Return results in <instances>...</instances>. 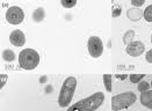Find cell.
<instances>
[{
  "mask_svg": "<svg viewBox=\"0 0 152 111\" xmlns=\"http://www.w3.org/2000/svg\"><path fill=\"white\" fill-rule=\"evenodd\" d=\"M104 102V94L98 91L91 96L78 101L75 104H71L66 111H95L98 110Z\"/></svg>",
  "mask_w": 152,
  "mask_h": 111,
  "instance_id": "1",
  "label": "cell"
},
{
  "mask_svg": "<svg viewBox=\"0 0 152 111\" xmlns=\"http://www.w3.org/2000/svg\"><path fill=\"white\" fill-rule=\"evenodd\" d=\"M77 83L78 82L75 76H69L64 80L62 88L59 90V96H58V105L61 108H66L71 104L76 93Z\"/></svg>",
  "mask_w": 152,
  "mask_h": 111,
  "instance_id": "2",
  "label": "cell"
},
{
  "mask_svg": "<svg viewBox=\"0 0 152 111\" xmlns=\"http://www.w3.org/2000/svg\"><path fill=\"white\" fill-rule=\"evenodd\" d=\"M18 59H19L20 67L27 71L35 70L41 62L39 53L34 49H23L19 53Z\"/></svg>",
  "mask_w": 152,
  "mask_h": 111,
  "instance_id": "3",
  "label": "cell"
},
{
  "mask_svg": "<svg viewBox=\"0 0 152 111\" xmlns=\"http://www.w3.org/2000/svg\"><path fill=\"white\" fill-rule=\"evenodd\" d=\"M137 101V96L134 91H124L112 97V110L120 111L128 109Z\"/></svg>",
  "mask_w": 152,
  "mask_h": 111,
  "instance_id": "4",
  "label": "cell"
},
{
  "mask_svg": "<svg viewBox=\"0 0 152 111\" xmlns=\"http://www.w3.org/2000/svg\"><path fill=\"white\" fill-rule=\"evenodd\" d=\"M5 16H6V21L10 25H21L23 22V20H25V12L19 6H11L6 11V15Z\"/></svg>",
  "mask_w": 152,
  "mask_h": 111,
  "instance_id": "5",
  "label": "cell"
},
{
  "mask_svg": "<svg viewBox=\"0 0 152 111\" xmlns=\"http://www.w3.org/2000/svg\"><path fill=\"white\" fill-rule=\"evenodd\" d=\"M87 49L92 58L101 57L103 52V43L99 36H91L87 41Z\"/></svg>",
  "mask_w": 152,
  "mask_h": 111,
  "instance_id": "6",
  "label": "cell"
},
{
  "mask_svg": "<svg viewBox=\"0 0 152 111\" xmlns=\"http://www.w3.org/2000/svg\"><path fill=\"white\" fill-rule=\"evenodd\" d=\"M126 51L129 56L131 57H140L145 52V45L140 41H134L130 44H128Z\"/></svg>",
  "mask_w": 152,
  "mask_h": 111,
  "instance_id": "7",
  "label": "cell"
},
{
  "mask_svg": "<svg viewBox=\"0 0 152 111\" xmlns=\"http://www.w3.org/2000/svg\"><path fill=\"white\" fill-rule=\"evenodd\" d=\"M10 42L16 48H22L26 44V35L25 33L20 29L13 30L10 34Z\"/></svg>",
  "mask_w": 152,
  "mask_h": 111,
  "instance_id": "8",
  "label": "cell"
},
{
  "mask_svg": "<svg viewBox=\"0 0 152 111\" xmlns=\"http://www.w3.org/2000/svg\"><path fill=\"white\" fill-rule=\"evenodd\" d=\"M143 16V11L140 8H136V7H131L127 11V17L130 21L137 22L140 21Z\"/></svg>",
  "mask_w": 152,
  "mask_h": 111,
  "instance_id": "9",
  "label": "cell"
},
{
  "mask_svg": "<svg viewBox=\"0 0 152 111\" xmlns=\"http://www.w3.org/2000/svg\"><path fill=\"white\" fill-rule=\"evenodd\" d=\"M140 104L148 109H151L152 110V90H148L145 93H142L140 96Z\"/></svg>",
  "mask_w": 152,
  "mask_h": 111,
  "instance_id": "10",
  "label": "cell"
},
{
  "mask_svg": "<svg viewBox=\"0 0 152 111\" xmlns=\"http://www.w3.org/2000/svg\"><path fill=\"white\" fill-rule=\"evenodd\" d=\"M1 58H2L4 62H14V60H15L16 54H15V52H14L13 50L6 49L2 51V53H1Z\"/></svg>",
  "mask_w": 152,
  "mask_h": 111,
  "instance_id": "11",
  "label": "cell"
},
{
  "mask_svg": "<svg viewBox=\"0 0 152 111\" xmlns=\"http://www.w3.org/2000/svg\"><path fill=\"white\" fill-rule=\"evenodd\" d=\"M102 80H103V85L104 88L108 93H110L113 90V75L112 74H104L102 76Z\"/></svg>",
  "mask_w": 152,
  "mask_h": 111,
  "instance_id": "12",
  "label": "cell"
},
{
  "mask_svg": "<svg viewBox=\"0 0 152 111\" xmlns=\"http://www.w3.org/2000/svg\"><path fill=\"white\" fill-rule=\"evenodd\" d=\"M44 16H45V13H44V9H43L42 7L36 8L34 14H33V19H34L35 22H41V21H43Z\"/></svg>",
  "mask_w": 152,
  "mask_h": 111,
  "instance_id": "13",
  "label": "cell"
},
{
  "mask_svg": "<svg viewBox=\"0 0 152 111\" xmlns=\"http://www.w3.org/2000/svg\"><path fill=\"white\" fill-rule=\"evenodd\" d=\"M135 30H128L123 36V43L124 44H130L131 42H134V37H135Z\"/></svg>",
  "mask_w": 152,
  "mask_h": 111,
  "instance_id": "14",
  "label": "cell"
},
{
  "mask_svg": "<svg viewBox=\"0 0 152 111\" xmlns=\"http://www.w3.org/2000/svg\"><path fill=\"white\" fill-rule=\"evenodd\" d=\"M143 16L146 22H152V4L146 6V8L143 12Z\"/></svg>",
  "mask_w": 152,
  "mask_h": 111,
  "instance_id": "15",
  "label": "cell"
},
{
  "mask_svg": "<svg viewBox=\"0 0 152 111\" xmlns=\"http://www.w3.org/2000/svg\"><path fill=\"white\" fill-rule=\"evenodd\" d=\"M150 88H151V85L148 82V81H140V83L137 85V89H138V91H140V94L142 93H145V91H148V90H150Z\"/></svg>",
  "mask_w": 152,
  "mask_h": 111,
  "instance_id": "16",
  "label": "cell"
},
{
  "mask_svg": "<svg viewBox=\"0 0 152 111\" xmlns=\"http://www.w3.org/2000/svg\"><path fill=\"white\" fill-rule=\"evenodd\" d=\"M145 78V75L144 74H130L129 75V79H130V81L132 82V83H140V81H143V79Z\"/></svg>",
  "mask_w": 152,
  "mask_h": 111,
  "instance_id": "17",
  "label": "cell"
},
{
  "mask_svg": "<svg viewBox=\"0 0 152 111\" xmlns=\"http://www.w3.org/2000/svg\"><path fill=\"white\" fill-rule=\"evenodd\" d=\"M61 5L64 8H72L77 5V0H61Z\"/></svg>",
  "mask_w": 152,
  "mask_h": 111,
  "instance_id": "18",
  "label": "cell"
},
{
  "mask_svg": "<svg viewBox=\"0 0 152 111\" xmlns=\"http://www.w3.org/2000/svg\"><path fill=\"white\" fill-rule=\"evenodd\" d=\"M121 13H122V8H121L120 5L113 6V11H112V16H113V17H118V16L121 15Z\"/></svg>",
  "mask_w": 152,
  "mask_h": 111,
  "instance_id": "19",
  "label": "cell"
},
{
  "mask_svg": "<svg viewBox=\"0 0 152 111\" xmlns=\"http://www.w3.org/2000/svg\"><path fill=\"white\" fill-rule=\"evenodd\" d=\"M7 79H8V75L5 73H1L0 74V88L2 89L5 85H6V82H7Z\"/></svg>",
  "mask_w": 152,
  "mask_h": 111,
  "instance_id": "20",
  "label": "cell"
},
{
  "mask_svg": "<svg viewBox=\"0 0 152 111\" xmlns=\"http://www.w3.org/2000/svg\"><path fill=\"white\" fill-rule=\"evenodd\" d=\"M145 2V0H131L130 4L132 5V7H136V8H140V6H143Z\"/></svg>",
  "mask_w": 152,
  "mask_h": 111,
  "instance_id": "21",
  "label": "cell"
},
{
  "mask_svg": "<svg viewBox=\"0 0 152 111\" xmlns=\"http://www.w3.org/2000/svg\"><path fill=\"white\" fill-rule=\"evenodd\" d=\"M145 59H146V62L152 64V49H150L146 53H145Z\"/></svg>",
  "mask_w": 152,
  "mask_h": 111,
  "instance_id": "22",
  "label": "cell"
},
{
  "mask_svg": "<svg viewBox=\"0 0 152 111\" xmlns=\"http://www.w3.org/2000/svg\"><path fill=\"white\" fill-rule=\"evenodd\" d=\"M151 44H152V35H151Z\"/></svg>",
  "mask_w": 152,
  "mask_h": 111,
  "instance_id": "23",
  "label": "cell"
},
{
  "mask_svg": "<svg viewBox=\"0 0 152 111\" xmlns=\"http://www.w3.org/2000/svg\"><path fill=\"white\" fill-rule=\"evenodd\" d=\"M150 85H151V87H152V81H151V83H150Z\"/></svg>",
  "mask_w": 152,
  "mask_h": 111,
  "instance_id": "24",
  "label": "cell"
}]
</instances>
